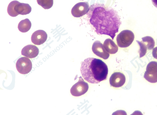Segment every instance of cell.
<instances>
[{
    "label": "cell",
    "instance_id": "cell-11",
    "mask_svg": "<svg viewBox=\"0 0 157 115\" xmlns=\"http://www.w3.org/2000/svg\"><path fill=\"white\" fill-rule=\"evenodd\" d=\"M39 52V49L36 46L29 45L23 48L21 54L28 58H34L38 56Z\"/></svg>",
    "mask_w": 157,
    "mask_h": 115
},
{
    "label": "cell",
    "instance_id": "cell-7",
    "mask_svg": "<svg viewBox=\"0 0 157 115\" xmlns=\"http://www.w3.org/2000/svg\"><path fill=\"white\" fill-rule=\"evenodd\" d=\"M90 8L89 4L86 2L78 3L73 6L71 13L73 16L79 18L88 13Z\"/></svg>",
    "mask_w": 157,
    "mask_h": 115
},
{
    "label": "cell",
    "instance_id": "cell-14",
    "mask_svg": "<svg viewBox=\"0 0 157 115\" xmlns=\"http://www.w3.org/2000/svg\"><path fill=\"white\" fill-rule=\"evenodd\" d=\"M142 39L143 42L146 45L148 49L150 50L154 49L155 46V41L152 38L147 36L142 38Z\"/></svg>",
    "mask_w": 157,
    "mask_h": 115
},
{
    "label": "cell",
    "instance_id": "cell-5",
    "mask_svg": "<svg viewBox=\"0 0 157 115\" xmlns=\"http://www.w3.org/2000/svg\"><path fill=\"white\" fill-rule=\"evenodd\" d=\"M88 89L89 85L88 83L84 81L81 77H80L78 82L72 87L71 93L72 95L78 97L86 94Z\"/></svg>",
    "mask_w": 157,
    "mask_h": 115
},
{
    "label": "cell",
    "instance_id": "cell-13",
    "mask_svg": "<svg viewBox=\"0 0 157 115\" xmlns=\"http://www.w3.org/2000/svg\"><path fill=\"white\" fill-rule=\"evenodd\" d=\"M31 22L28 18H26L20 21L18 24V29L21 32L26 33L31 29Z\"/></svg>",
    "mask_w": 157,
    "mask_h": 115
},
{
    "label": "cell",
    "instance_id": "cell-19",
    "mask_svg": "<svg viewBox=\"0 0 157 115\" xmlns=\"http://www.w3.org/2000/svg\"><path fill=\"white\" fill-rule=\"evenodd\" d=\"M153 57L157 59V47L154 48L152 51Z\"/></svg>",
    "mask_w": 157,
    "mask_h": 115
},
{
    "label": "cell",
    "instance_id": "cell-18",
    "mask_svg": "<svg viewBox=\"0 0 157 115\" xmlns=\"http://www.w3.org/2000/svg\"><path fill=\"white\" fill-rule=\"evenodd\" d=\"M136 41L140 46V49L139 52L140 54V57L141 58L143 57L146 54L147 48L142 41Z\"/></svg>",
    "mask_w": 157,
    "mask_h": 115
},
{
    "label": "cell",
    "instance_id": "cell-4",
    "mask_svg": "<svg viewBox=\"0 0 157 115\" xmlns=\"http://www.w3.org/2000/svg\"><path fill=\"white\" fill-rule=\"evenodd\" d=\"M134 39L135 35L132 31L128 30H124L117 36V44L120 48H127L132 44Z\"/></svg>",
    "mask_w": 157,
    "mask_h": 115
},
{
    "label": "cell",
    "instance_id": "cell-6",
    "mask_svg": "<svg viewBox=\"0 0 157 115\" xmlns=\"http://www.w3.org/2000/svg\"><path fill=\"white\" fill-rule=\"evenodd\" d=\"M16 67L18 72L21 74H27L32 69V63L29 58L25 56L21 57L17 61Z\"/></svg>",
    "mask_w": 157,
    "mask_h": 115
},
{
    "label": "cell",
    "instance_id": "cell-20",
    "mask_svg": "<svg viewBox=\"0 0 157 115\" xmlns=\"http://www.w3.org/2000/svg\"><path fill=\"white\" fill-rule=\"evenodd\" d=\"M151 1L155 7L157 8V0H151Z\"/></svg>",
    "mask_w": 157,
    "mask_h": 115
},
{
    "label": "cell",
    "instance_id": "cell-10",
    "mask_svg": "<svg viewBox=\"0 0 157 115\" xmlns=\"http://www.w3.org/2000/svg\"><path fill=\"white\" fill-rule=\"evenodd\" d=\"M48 38L46 32L43 30H38L35 31L32 35V42L35 45H40L46 42Z\"/></svg>",
    "mask_w": 157,
    "mask_h": 115
},
{
    "label": "cell",
    "instance_id": "cell-9",
    "mask_svg": "<svg viewBox=\"0 0 157 115\" xmlns=\"http://www.w3.org/2000/svg\"><path fill=\"white\" fill-rule=\"evenodd\" d=\"M92 49L94 54L103 59H107L109 57V53L106 51L103 45L99 41H94L93 43Z\"/></svg>",
    "mask_w": 157,
    "mask_h": 115
},
{
    "label": "cell",
    "instance_id": "cell-2",
    "mask_svg": "<svg viewBox=\"0 0 157 115\" xmlns=\"http://www.w3.org/2000/svg\"><path fill=\"white\" fill-rule=\"evenodd\" d=\"M81 72L86 81L91 84H98L107 79V66L101 59L88 58L81 63Z\"/></svg>",
    "mask_w": 157,
    "mask_h": 115
},
{
    "label": "cell",
    "instance_id": "cell-12",
    "mask_svg": "<svg viewBox=\"0 0 157 115\" xmlns=\"http://www.w3.org/2000/svg\"><path fill=\"white\" fill-rule=\"evenodd\" d=\"M103 45L105 49L109 54H116L118 51V46L111 39H107L105 40Z\"/></svg>",
    "mask_w": 157,
    "mask_h": 115
},
{
    "label": "cell",
    "instance_id": "cell-3",
    "mask_svg": "<svg viewBox=\"0 0 157 115\" xmlns=\"http://www.w3.org/2000/svg\"><path fill=\"white\" fill-rule=\"evenodd\" d=\"M32 8L29 4L21 3L14 1L10 3L8 6L7 12L12 17H16L18 15H26L31 12Z\"/></svg>",
    "mask_w": 157,
    "mask_h": 115
},
{
    "label": "cell",
    "instance_id": "cell-15",
    "mask_svg": "<svg viewBox=\"0 0 157 115\" xmlns=\"http://www.w3.org/2000/svg\"><path fill=\"white\" fill-rule=\"evenodd\" d=\"M38 4L45 9H48L52 7L53 0H36Z\"/></svg>",
    "mask_w": 157,
    "mask_h": 115
},
{
    "label": "cell",
    "instance_id": "cell-8",
    "mask_svg": "<svg viewBox=\"0 0 157 115\" xmlns=\"http://www.w3.org/2000/svg\"><path fill=\"white\" fill-rule=\"evenodd\" d=\"M126 77L123 73L116 72L113 73L109 79L110 85L113 87L118 88L123 86L126 82Z\"/></svg>",
    "mask_w": 157,
    "mask_h": 115
},
{
    "label": "cell",
    "instance_id": "cell-17",
    "mask_svg": "<svg viewBox=\"0 0 157 115\" xmlns=\"http://www.w3.org/2000/svg\"><path fill=\"white\" fill-rule=\"evenodd\" d=\"M144 78L148 82L151 83L157 82V73L155 74H149L147 71H145Z\"/></svg>",
    "mask_w": 157,
    "mask_h": 115
},
{
    "label": "cell",
    "instance_id": "cell-1",
    "mask_svg": "<svg viewBox=\"0 0 157 115\" xmlns=\"http://www.w3.org/2000/svg\"><path fill=\"white\" fill-rule=\"evenodd\" d=\"M90 22L98 35H107L114 39L121 24L117 12L103 4L91 5L87 13Z\"/></svg>",
    "mask_w": 157,
    "mask_h": 115
},
{
    "label": "cell",
    "instance_id": "cell-16",
    "mask_svg": "<svg viewBox=\"0 0 157 115\" xmlns=\"http://www.w3.org/2000/svg\"><path fill=\"white\" fill-rule=\"evenodd\" d=\"M149 74H154L157 73V62L151 61L148 63L146 68V71Z\"/></svg>",
    "mask_w": 157,
    "mask_h": 115
}]
</instances>
